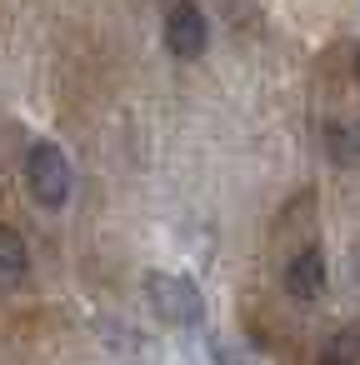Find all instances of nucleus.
Instances as JSON below:
<instances>
[{"label":"nucleus","mask_w":360,"mask_h":365,"mask_svg":"<svg viewBox=\"0 0 360 365\" xmlns=\"http://www.w3.org/2000/svg\"><path fill=\"white\" fill-rule=\"evenodd\" d=\"M335 155H340V160H360V125L335 130Z\"/></svg>","instance_id":"7"},{"label":"nucleus","mask_w":360,"mask_h":365,"mask_svg":"<svg viewBox=\"0 0 360 365\" xmlns=\"http://www.w3.org/2000/svg\"><path fill=\"white\" fill-rule=\"evenodd\" d=\"M325 280H330V270H325V255H320V250H300V255L285 265V290H290L295 300L325 295Z\"/></svg>","instance_id":"4"},{"label":"nucleus","mask_w":360,"mask_h":365,"mask_svg":"<svg viewBox=\"0 0 360 365\" xmlns=\"http://www.w3.org/2000/svg\"><path fill=\"white\" fill-rule=\"evenodd\" d=\"M320 365H360V325H345L325 340L320 350Z\"/></svg>","instance_id":"6"},{"label":"nucleus","mask_w":360,"mask_h":365,"mask_svg":"<svg viewBox=\"0 0 360 365\" xmlns=\"http://www.w3.org/2000/svg\"><path fill=\"white\" fill-rule=\"evenodd\" d=\"M26 185L46 210H61L71 200V160H66V150L51 145V140H36L26 150Z\"/></svg>","instance_id":"2"},{"label":"nucleus","mask_w":360,"mask_h":365,"mask_svg":"<svg viewBox=\"0 0 360 365\" xmlns=\"http://www.w3.org/2000/svg\"><path fill=\"white\" fill-rule=\"evenodd\" d=\"M205 41H210L205 11L195 6V0H175L170 16H165V46H170V56L195 61V56H205Z\"/></svg>","instance_id":"3"},{"label":"nucleus","mask_w":360,"mask_h":365,"mask_svg":"<svg viewBox=\"0 0 360 365\" xmlns=\"http://www.w3.org/2000/svg\"><path fill=\"white\" fill-rule=\"evenodd\" d=\"M26 270H31V250H26L21 230H16V225H0V275L21 280Z\"/></svg>","instance_id":"5"},{"label":"nucleus","mask_w":360,"mask_h":365,"mask_svg":"<svg viewBox=\"0 0 360 365\" xmlns=\"http://www.w3.org/2000/svg\"><path fill=\"white\" fill-rule=\"evenodd\" d=\"M145 300H150V310H155L165 325H200V320H205V295L195 290L190 275L150 270V275H145Z\"/></svg>","instance_id":"1"},{"label":"nucleus","mask_w":360,"mask_h":365,"mask_svg":"<svg viewBox=\"0 0 360 365\" xmlns=\"http://www.w3.org/2000/svg\"><path fill=\"white\" fill-rule=\"evenodd\" d=\"M355 81H360V51H355Z\"/></svg>","instance_id":"8"}]
</instances>
